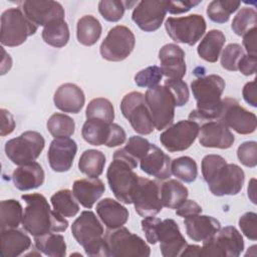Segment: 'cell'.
Returning a JSON list of instances; mask_svg holds the SVG:
<instances>
[{
	"label": "cell",
	"mask_w": 257,
	"mask_h": 257,
	"mask_svg": "<svg viewBox=\"0 0 257 257\" xmlns=\"http://www.w3.org/2000/svg\"><path fill=\"white\" fill-rule=\"evenodd\" d=\"M201 1H166L167 11L171 14H180L184 12H188L194 6L200 4Z\"/></svg>",
	"instance_id": "52"
},
{
	"label": "cell",
	"mask_w": 257,
	"mask_h": 257,
	"mask_svg": "<svg viewBox=\"0 0 257 257\" xmlns=\"http://www.w3.org/2000/svg\"><path fill=\"white\" fill-rule=\"evenodd\" d=\"M101 24L92 15H84L76 25V37L79 43L85 46H91L97 42L101 35Z\"/></svg>",
	"instance_id": "34"
},
{
	"label": "cell",
	"mask_w": 257,
	"mask_h": 257,
	"mask_svg": "<svg viewBox=\"0 0 257 257\" xmlns=\"http://www.w3.org/2000/svg\"><path fill=\"white\" fill-rule=\"evenodd\" d=\"M166 13V1L144 0L135 7L132 19L143 31L153 32L161 27Z\"/></svg>",
	"instance_id": "19"
},
{
	"label": "cell",
	"mask_w": 257,
	"mask_h": 257,
	"mask_svg": "<svg viewBox=\"0 0 257 257\" xmlns=\"http://www.w3.org/2000/svg\"><path fill=\"white\" fill-rule=\"evenodd\" d=\"M248 197L251 199L253 204H256L255 199V179H252L248 186Z\"/></svg>",
	"instance_id": "59"
},
{
	"label": "cell",
	"mask_w": 257,
	"mask_h": 257,
	"mask_svg": "<svg viewBox=\"0 0 257 257\" xmlns=\"http://www.w3.org/2000/svg\"><path fill=\"white\" fill-rule=\"evenodd\" d=\"M44 146L45 141L41 134L27 131L5 144V154L13 164L21 166L35 162Z\"/></svg>",
	"instance_id": "10"
},
{
	"label": "cell",
	"mask_w": 257,
	"mask_h": 257,
	"mask_svg": "<svg viewBox=\"0 0 257 257\" xmlns=\"http://www.w3.org/2000/svg\"><path fill=\"white\" fill-rule=\"evenodd\" d=\"M105 191L103 182L98 178L79 179L72 185V193L84 208L90 209Z\"/></svg>",
	"instance_id": "30"
},
{
	"label": "cell",
	"mask_w": 257,
	"mask_h": 257,
	"mask_svg": "<svg viewBox=\"0 0 257 257\" xmlns=\"http://www.w3.org/2000/svg\"><path fill=\"white\" fill-rule=\"evenodd\" d=\"M239 227L242 233L250 240L257 239V215L254 212H247L239 219Z\"/></svg>",
	"instance_id": "50"
},
{
	"label": "cell",
	"mask_w": 257,
	"mask_h": 257,
	"mask_svg": "<svg viewBox=\"0 0 257 257\" xmlns=\"http://www.w3.org/2000/svg\"><path fill=\"white\" fill-rule=\"evenodd\" d=\"M240 1L232 0H214L209 3L207 7L208 17L216 23H226L230 15L237 11L240 7Z\"/></svg>",
	"instance_id": "40"
},
{
	"label": "cell",
	"mask_w": 257,
	"mask_h": 257,
	"mask_svg": "<svg viewBox=\"0 0 257 257\" xmlns=\"http://www.w3.org/2000/svg\"><path fill=\"white\" fill-rule=\"evenodd\" d=\"M163 71L161 67L157 65L148 66L145 69L140 70L135 75V83L140 87H153L158 85V83L163 78Z\"/></svg>",
	"instance_id": "47"
},
{
	"label": "cell",
	"mask_w": 257,
	"mask_h": 257,
	"mask_svg": "<svg viewBox=\"0 0 257 257\" xmlns=\"http://www.w3.org/2000/svg\"><path fill=\"white\" fill-rule=\"evenodd\" d=\"M156 240L160 242L161 253L164 257L181 256L188 245L177 222L173 219L159 222L156 229Z\"/></svg>",
	"instance_id": "18"
},
{
	"label": "cell",
	"mask_w": 257,
	"mask_h": 257,
	"mask_svg": "<svg viewBox=\"0 0 257 257\" xmlns=\"http://www.w3.org/2000/svg\"><path fill=\"white\" fill-rule=\"evenodd\" d=\"M200 125L193 120H180L169 126L160 136V142L171 153L189 149L196 141Z\"/></svg>",
	"instance_id": "17"
},
{
	"label": "cell",
	"mask_w": 257,
	"mask_h": 257,
	"mask_svg": "<svg viewBox=\"0 0 257 257\" xmlns=\"http://www.w3.org/2000/svg\"><path fill=\"white\" fill-rule=\"evenodd\" d=\"M21 199L26 203L21 224L23 229L32 236L63 232L67 229L68 221L54 209L51 210L43 195L25 194Z\"/></svg>",
	"instance_id": "1"
},
{
	"label": "cell",
	"mask_w": 257,
	"mask_h": 257,
	"mask_svg": "<svg viewBox=\"0 0 257 257\" xmlns=\"http://www.w3.org/2000/svg\"><path fill=\"white\" fill-rule=\"evenodd\" d=\"M42 39L50 46L59 48L69 40V28L64 19H55L46 24L42 30Z\"/></svg>",
	"instance_id": "36"
},
{
	"label": "cell",
	"mask_w": 257,
	"mask_h": 257,
	"mask_svg": "<svg viewBox=\"0 0 257 257\" xmlns=\"http://www.w3.org/2000/svg\"><path fill=\"white\" fill-rule=\"evenodd\" d=\"M139 2H127L118 0H102L98 3V11L103 19L109 22H116L120 20L124 14L125 9L138 4Z\"/></svg>",
	"instance_id": "44"
},
{
	"label": "cell",
	"mask_w": 257,
	"mask_h": 257,
	"mask_svg": "<svg viewBox=\"0 0 257 257\" xmlns=\"http://www.w3.org/2000/svg\"><path fill=\"white\" fill-rule=\"evenodd\" d=\"M171 172L183 182L192 183L197 179L198 166L194 159L188 156H183L172 161Z\"/></svg>",
	"instance_id": "42"
},
{
	"label": "cell",
	"mask_w": 257,
	"mask_h": 257,
	"mask_svg": "<svg viewBox=\"0 0 257 257\" xmlns=\"http://www.w3.org/2000/svg\"><path fill=\"white\" fill-rule=\"evenodd\" d=\"M201 212H202V207L193 200L184 201L176 210V214L183 218L198 215Z\"/></svg>",
	"instance_id": "53"
},
{
	"label": "cell",
	"mask_w": 257,
	"mask_h": 257,
	"mask_svg": "<svg viewBox=\"0 0 257 257\" xmlns=\"http://www.w3.org/2000/svg\"><path fill=\"white\" fill-rule=\"evenodd\" d=\"M136 212L142 217L156 216L163 209L160 184L154 180L139 176L132 196Z\"/></svg>",
	"instance_id": "16"
},
{
	"label": "cell",
	"mask_w": 257,
	"mask_h": 257,
	"mask_svg": "<svg viewBox=\"0 0 257 257\" xmlns=\"http://www.w3.org/2000/svg\"><path fill=\"white\" fill-rule=\"evenodd\" d=\"M36 249L49 257H64L66 255V243L62 235L48 233L34 237Z\"/></svg>",
	"instance_id": "35"
},
{
	"label": "cell",
	"mask_w": 257,
	"mask_h": 257,
	"mask_svg": "<svg viewBox=\"0 0 257 257\" xmlns=\"http://www.w3.org/2000/svg\"><path fill=\"white\" fill-rule=\"evenodd\" d=\"M77 152L75 141L69 138L54 139L49 146L47 159L50 168L57 173L70 170Z\"/></svg>",
	"instance_id": "21"
},
{
	"label": "cell",
	"mask_w": 257,
	"mask_h": 257,
	"mask_svg": "<svg viewBox=\"0 0 257 257\" xmlns=\"http://www.w3.org/2000/svg\"><path fill=\"white\" fill-rule=\"evenodd\" d=\"M47 130L54 139L69 138L74 134V120L64 113H53L47 120Z\"/></svg>",
	"instance_id": "41"
},
{
	"label": "cell",
	"mask_w": 257,
	"mask_h": 257,
	"mask_svg": "<svg viewBox=\"0 0 257 257\" xmlns=\"http://www.w3.org/2000/svg\"><path fill=\"white\" fill-rule=\"evenodd\" d=\"M146 103L150 110L155 128L163 131L174 120L176 101L166 85H156L148 88L145 94Z\"/></svg>",
	"instance_id": "6"
},
{
	"label": "cell",
	"mask_w": 257,
	"mask_h": 257,
	"mask_svg": "<svg viewBox=\"0 0 257 257\" xmlns=\"http://www.w3.org/2000/svg\"><path fill=\"white\" fill-rule=\"evenodd\" d=\"M199 143L204 148L229 149L234 144L235 138L229 127L219 120H211L200 125Z\"/></svg>",
	"instance_id": "22"
},
{
	"label": "cell",
	"mask_w": 257,
	"mask_h": 257,
	"mask_svg": "<svg viewBox=\"0 0 257 257\" xmlns=\"http://www.w3.org/2000/svg\"><path fill=\"white\" fill-rule=\"evenodd\" d=\"M71 233L76 242L83 247L87 256H108L103 227L92 211L81 212L71 225Z\"/></svg>",
	"instance_id": "4"
},
{
	"label": "cell",
	"mask_w": 257,
	"mask_h": 257,
	"mask_svg": "<svg viewBox=\"0 0 257 257\" xmlns=\"http://www.w3.org/2000/svg\"><path fill=\"white\" fill-rule=\"evenodd\" d=\"M53 101L55 106L64 112L78 113L84 105L85 96L78 85L64 83L56 89Z\"/></svg>",
	"instance_id": "25"
},
{
	"label": "cell",
	"mask_w": 257,
	"mask_h": 257,
	"mask_svg": "<svg viewBox=\"0 0 257 257\" xmlns=\"http://www.w3.org/2000/svg\"><path fill=\"white\" fill-rule=\"evenodd\" d=\"M160 221H161V219L156 218L154 216L145 217L142 220V229L145 232L146 239H147V241L150 244L155 245L157 243V240H156V229H157V226H158Z\"/></svg>",
	"instance_id": "51"
},
{
	"label": "cell",
	"mask_w": 257,
	"mask_h": 257,
	"mask_svg": "<svg viewBox=\"0 0 257 257\" xmlns=\"http://www.w3.org/2000/svg\"><path fill=\"white\" fill-rule=\"evenodd\" d=\"M50 201L53 209L63 217H74L79 211L77 200L68 189L57 191L51 196Z\"/></svg>",
	"instance_id": "39"
},
{
	"label": "cell",
	"mask_w": 257,
	"mask_h": 257,
	"mask_svg": "<svg viewBox=\"0 0 257 257\" xmlns=\"http://www.w3.org/2000/svg\"><path fill=\"white\" fill-rule=\"evenodd\" d=\"M151 147V143L140 136H132L124 148L114 152L113 157L121 158L130 163L134 169L138 167V161H141L148 153Z\"/></svg>",
	"instance_id": "32"
},
{
	"label": "cell",
	"mask_w": 257,
	"mask_h": 257,
	"mask_svg": "<svg viewBox=\"0 0 257 257\" xmlns=\"http://www.w3.org/2000/svg\"><path fill=\"white\" fill-rule=\"evenodd\" d=\"M105 156L102 152L97 150L84 151L78 161L79 171L88 178L99 177L104 169Z\"/></svg>",
	"instance_id": "37"
},
{
	"label": "cell",
	"mask_w": 257,
	"mask_h": 257,
	"mask_svg": "<svg viewBox=\"0 0 257 257\" xmlns=\"http://www.w3.org/2000/svg\"><path fill=\"white\" fill-rule=\"evenodd\" d=\"M217 120L233 128L239 135H250L255 132L257 126L255 113L244 108L237 99L232 97L222 99L221 113Z\"/></svg>",
	"instance_id": "15"
},
{
	"label": "cell",
	"mask_w": 257,
	"mask_h": 257,
	"mask_svg": "<svg viewBox=\"0 0 257 257\" xmlns=\"http://www.w3.org/2000/svg\"><path fill=\"white\" fill-rule=\"evenodd\" d=\"M242 95L244 100L250 104L253 107L257 106V100H256V81L255 79L247 82L243 89H242Z\"/></svg>",
	"instance_id": "56"
},
{
	"label": "cell",
	"mask_w": 257,
	"mask_h": 257,
	"mask_svg": "<svg viewBox=\"0 0 257 257\" xmlns=\"http://www.w3.org/2000/svg\"><path fill=\"white\" fill-rule=\"evenodd\" d=\"M225 80L217 74L201 76L193 80L191 89L197 101V108L189 114V119L201 125L204 122L217 120L222 107L221 95Z\"/></svg>",
	"instance_id": "3"
},
{
	"label": "cell",
	"mask_w": 257,
	"mask_h": 257,
	"mask_svg": "<svg viewBox=\"0 0 257 257\" xmlns=\"http://www.w3.org/2000/svg\"><path fill=\"white\" fill-rule=\"evenodd\" d=\"M187 235L196 242H203L213 236L220 228V222L212 216L194 215L184 220Z\"/></svg>",
	"instance_id": "27"
},
{
	"label": "cell",
	"mask_w": 257,
	"mask_h": 257,
	"mask_svg": "<svg viewBox=\"0 0 257 257\" xmlns=\"http://www.w3.org/2000/svg\"><path fill=\"white\" fill-rule=\"evenodd\" d=\"M201 251H202V247L198 246V245H187V247L185 248V250L182 252L181 256L182 257H187V256H190V257H202V254H201Z\"/></svg>",
	"instance_id": "58"
},
{
	"label": "cell",
	"mask_w": 257,
	"mask_h": 257,
	"mask_svg": "<svg viewBox=\"0 0 257 257\" xmlns=\"http://www.w3.org/2000/svg\"><path fill=\"white\" fill-rule=\"evenodd\" d=\"M83 140L91 146H106L113 148L125 142L124 130L114 122H106L101 119H86L81 128Z\"/></svg>",
	"instance_id": "11"
},
{
	"label": "cell",
	"mask_w": 257,
	"mask_h": 257,
	"mask_svg": "<svg viewBox=\"0 0 257 257\" xmlns=\"http://www.w3.org/2000/svg\"><path fill=\"white\" fill-rule=\"evenodd\" d=\"M140 167L147 175L158 180H167L172 175L171 158L154 144H151L148 153L140 161Z\"/></svg>",
	"instance_id": "24"
},
{
	"label": "cell",
	"mask_w": 257,
	"mask_h": 257,
	"mask_svg": "<svg viewBox=\"0 0 257 257\" xmlns=\"http://www.w3.org/2000/svg\"><path fill=\"white\" fill-rule=\"evenodd\" d=\"M163 207L177 209L189 196V191L181 182L171 179L160 185Z\"/></svg>",
	"instance_id": "33"
},
{
	"label": "cell",
	"mask_w": 257,
	"mask_h": 257,
	"mask_svg": "<svg viewBox=\"0 0 257 257\" xmlns=\"http://www.w3.org/2000/svg\"><path fill=\"white\" fill-rule=\"evenodd\" d=\"M165 27L168 35L175 42L192 46L204 35L207 24L202 15L191 14L183 17H169Z\"/></svg>",
	"instance_id": "12"
},
{
	"label": "cell",
	"mask_w": 257,
	"mask_h": 257,
	"mask_svg": "<svg viewBox=\"0 0 257 257\" xmlns=\"http://www.w3.org/2000/svg\"><path fill=\"white\" fill-rule=\"evenodd\" d=\"M245 55L242 46L238 43L228 44L221 55V65L224 69L229 71L238 70V63Z\"/></svg>",
	"instance_id": "46"
},
{
	"label": "cell",
	"mask_w": 257,
	"mask_h": 257,
	"mask_svg": "<svg viewBox=\"0 0 257 257\" xmlns=\"http://www.w3.org/2000/svg\"><path fill=\"white\" fill-rule=\"evenodd\" d=\"M136 38L133 31L123 25L112 27L102 40L99 51L102 58L108 61H121L134 50Z\"/></svg>",
	"instance_id": "14"
},
{
	"label": "cell",
	"mask_w": 257,
	"mask_h": 257,
	"mask_svg": "<svg viewBox=\"0 0 257 257\" xmlns=\"http://www.w3.org/2000/svg\"><path fill=\"white\" fill-rule=\"evenodd\" d=\"M244 250L241 233L233 226L220 228L213 236L203 241L202 257H238Z\"/></svg>",
	"instance_id": "9"
},
{
	"label": "cell",
	"mask_w": 257,
	"mask_h": 257,
	"mask_svg": "<svg viewBox=\"0 0 257 257\" xmlns=\"http://www.w3.org/2000/svg\"><path fill=\"white\" fill-rule=\"evenodd\" d=\"M104 239L108 247V256L149 257L151 254V249L145 240L122 226L112 230L108 229L104 234Z\"/></svg>",
	"instance_id": "8"
},
{
	"label": "cell",
	"mask_w": 257,
	"mask_h": 257,
	"mask_svg": "<svg viewBox=\"0 0 257 257\" xmlns=\"http://www.w3.org/2000/svg\"><path fill=\"white\" fill-rule=\"evenodd\" d=\"M238 70L244 75H252L256 72V55L245 54L238 63Z\"/></svg>",
	"instance_id": "54"
},
{
	"label": "cell",
	"mask_w": 257,
	"mask_h": 257,
	"mask_svg": "<svg viewBox=\"0 0 257 257\" xmlns=\"http://www.w3.org/2000/svg\"><path fill=\"white\" fill-rule=\"evenodd\" d=\"M239 162L248 168H255L257 165V144L254 141L244 142L237 149Z\"/></svg>",
	"instance_id": "49"
},
{
	"label": "cell",
	"mask_w": 257,
	"mask_h": 257,
	"mask_svg": "<svg viewBox=\"0 0 257 257\" xmlns=\"http://www.w3.org/2000/svg\"><path fill=\"white\" fill-rule=\"evenodd\" d=\"M30 237L17 228L1 229V257H17L31 247Z\"/></svg>",
	"instance_id": "29"
},
{
	"label": "cell",
	"mask_w": 257,
	"mask_h": 257,
	"mask_svg": "<svg viewBox=\"0 0 257 257\" xmlns=\"http://www.w3.org/2000/svg\"><path fill=\"white\" fill-rule=\"evenodd\" d=\"M122 115L130 121L133 130L140 135H150L155 126L146 103L145 94L139 91L126 93L120 101Z\"/></svg>",
	"instance_id": "13"
},
{
	"label": "cell",
	"mask_w": 257,
	"mask_h": 257,
	"mask_svg": "<svg viewBox=\"0 0 257 257\" xmlns=\"http://www.w3.org/2000/svg\"><path fill=\"white\" fill-rule=\"evenodd\" d=\"M86 119L96 118L106 122H113L114 108L112 103L103 97H96L91 99L85 109Z\"/></svg>",
	"instance_id": "43"
},
{
	"label": "cell",
	"mask_w": 257,
	"mask_h": 257,
	"mask_svg": "<svg viewBox=\"0 0 257 257\" xmlns=\"http://www.w3.org/2000/svg\"><path fill=\"white\" fill-rule=\"evenodd\" d=\"M225 41L226 37L221 30L212 29L207 32L201 40L198 45L197 52L202 59L212 63L216 62L220 56Z\"/></svg>",
	"instance_id": "31"
},
{
	"label": "cell",
	"mask_w": 257,
	"mask_h": 257,
	"mask_svg": "<svg viewBox=\"0 0 257 257\" xmlns=\"http://www.w3.org/2000/svg\"><path fill=\"white\" fill-rule=\"evenodd\" d=\"M1 128H0V135L2 137L7 136L11 134L15 128V120L13 118V115L8 111L7 109L2 108L1 110Z\"/></svg>",
	"instance_id": "55"
},
{
	"label": "cell",
	"mask_w": 257,
	"mask_h": 257,
	"mask_svg": "<svg viewBox=\"0 0 257 257\" xmlns=\"http://www.w3.org/2000/svg\"><path fill=\"white\" fill-rule=\"evenodd\" d=\"M45 179L44 171L40 164L31 162L19 166L12 174V181L16 189L28 191L39 188L43 185Z\"/></svg>",
	"instance_id": "28"
},
{
	"label": "cell",
	"mask_w": 257,
	"mask_h": 257,
	"mask_svg": "<svg viewBox=\"0 0 257 257\" xmlns=\"http://www.w3.org/2000/svg\"><path fill=\"white\" fill-rule=\"evenodd\" d=\"M106 179L114 197L123 204H133L132 196L139 176L134 172L133 166L121 158L113 157L107 172Z\"/></svg>",
	"instance_id": "7"
},
{
	"label": "cell",
	"mask_w": 257,
	"mask_h": 257,
	"mask_svg": "<svg viewBox=\"0 0 257 257\" xmlns=\"http://www.w3.org/2000/svg\"><path fill=\"white\" fill-rule=\"evenodd\" d=\"M202 175L211 193L218 197L237 195L245 181L244 171L236 164H228L219 155H207L203 158Z\"/></svg>",
	"instance_id": "2"
},
{
	"label": "cell",
	"mask_w": 257,
	"mask_h": 257,
	"mask_svg": "<svg viewBox=\"0 0 257 257\" xmlns=\"http://www.w3.org/2000/svg\"><path fill=\"white\" fill-rule=\"evenodd\" d=\"M96 213L107 229H116L123 226L128 220V211L119 202L104 198L96 204Z\"/></svg>",
	"instance_id": "26"
},
{
	"label": "cell",
	"mask_w": 257,
	"mask_h": 257,
	"mask_svg": "<svg viewBox=\"0 0 257 257\" xmlns=\"http://www.w3.org/2000/svg\"><path fill=\"white\" fill-rule=\"evenodd\" d=\"M23 208L14 199L3 200L0 203V228H17L22 221Z\"/></svg>",
	"instance_id": "38"
},
{
	"label": "cell",
	"mask_w": 257,
	"mask_h": 257,
	"mask_svg": "<svg viewBox=\"0 0 257 257\" xmlns=\"http://www.w3.org/2000/svg\"><path fill=\"white\" fill-rule=\"evenodd\" d=\"M172 94L174 95L176 106H183L189 101L190 92L188 88V84L182 79H170L165 80V84Z\"/></svg>",
	"instance_id": "48"
},
{
	"label": "cell",
	"mask_w": 257,
	"mask_h": 257,
	"mask_svg": "<svg viewBox=\"0 0 257 257\" xmlns=\"http://www.w3.org/2000/svg\"><path fill=\"white\" fill-rule=\"evenodd\" d=\"M159 60L163 74L170 79H182L187 71L185 52L175 43L164 45L159 51Z\"/></svg>",
	"instance_id": "23"
},
{
	"label": "cell",
	"mask_w": 257,
	"mask_h": 257,
	"mask_svg": "<svg viewBox=\"0 0 257 257\" xmlns=\"http://www.w3.org/2000/svg\"><path fill=\"white\" fill-rule=\"evenodd\" d=\"M256 34L257 29L253 28L243 35V45L248 54L256 55Z\"/></svg>",
	"instance_id": "57"
},
{
	"label": "cell",
	"mask_w": 257,
	"mask_h": 257,
	"mask_svg": "<svg viewBox=\"0 0 257 257\" xmlns=\"http://www.w3.org/2000/svg\"><path fill=\"white\" fill-rule=\"evenodd\" d=\"M25 16L37 26H45L55 19H64V9L53 0H27L22 3Z\"/></svg>",
	"instance_id": "20"
},
{
	"label": "cell",
	"mask_w": 257,
	"mask_h": 257,
	"mask_svg": "<svg viewBox=\"0 0 257 257\" xmlns=\"http://www.w3.org/2000/svg\"><path fill=\"white\" fill-rule=\"evenodd\" d=\"M38 26L31 22L20 8H9L1 15L0 40L8 47L19 46L35 34Z\"/></svg>",
	"instance_id": "5"
},
{
	"label": "cell",
	"mask_w": 257,
	"mask_h": 257,
	"mask_svg": "<svg viewBox=\"0 0 257 257\" xmlns=\"http://www.w3.org/2000/svg\"><path fill=\"white\" fill-rule=\"evenodd\" d=\"M257 13L252 7H243L233 18L231 28L238 36H243L248 31L256 28Z\"/></svg>",
	"instance_id": "45"
}]
</instances>
